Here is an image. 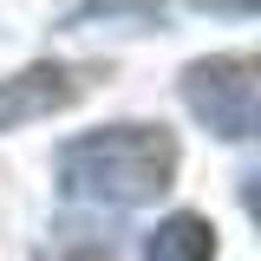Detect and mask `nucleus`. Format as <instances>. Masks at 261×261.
Returning a JSON list of instances; mask_svg holds the SVG:
<instances>
[{
	"label": "nucleus",
	"mask_w": 261,
	"mask_h": 261,
	"mask_svg": "<svg viewBox=\"0 0 261 261\" xmlns=\"http://www.w3.org/2000/svg\"><path fill=\"white\" fill-rule=\"evenodd\" d=\"M176 176V137L163 124H105L59 150V190L98 209H144Z\"/></svg>",
	"instance_id": "1"
},
{
	"label": "nucleus",
	"mask_w": 261,
	"mask_h": 261,
	"mask_svg": "<svg viewBox=\"0 0 261 261\" xmlns=\"http://www.w3.org/2000/svg\"><path fill=\"white\" fill-rule=\"evenodd\" d=\"M176 92L190 105L202 130H216L222 144H255L261 137V53H209L190 59Z\"/></svg>",
	"instance_id": "2"
},
{
	"label": "nucleus",
	"mask_w": 261,
	"mask_h": 261,
	"mask_svg": "<svg viewBox=\"0 0 261 261\" xmlns=\"http://www.w3.org/2000/svg\"><path fill=\"white\" fill-rule=\"evenodd\" d=\"M85 98V72L79 65H59V59H39V65H20L0 79V130H20V124H39L65 105Z\"/></svg>",
	"instance_id": "3"
},
{
	"label": "nucleus",
	"mask_w": 261,
	"mask_h": 261,
	"mask_svg": "<svg viewBox=\"0 0 261 261\" xmlns=\"http://www.w3.org/2000/svg\"><path fill=\"white\" fill-rule=\"evenodd\" d=\"M144 261H216V228L202 222L196 209L183 216H163L144 242Z\"/></svg>",
	"instance_id": "4"
},
{
	"label": "nucleus",
	"mask_w": 261,
	"mask_h": 261,
	"mask_svg": "<svg viewBox=\"0 0 261 261\" xmlns=\"http://www.w3.org/2000/svg\"><path fill=\"white\" fill-rule=\"evenodd\" d=\"M242 209L255 216V228H261V170H248L242 176Z\"/></svg>",
	"instance_id": "5"
},
{
	"label": "nucleus",
	"mask_w": 261,
	"mask_h": 261,
	"mask_svg": "<svg viewBox=\"0 0 261 261\" xmlns=\"http://www.w3.org/2000/svg\"><path fill=\"white\" fill-rule=\"evenodd\" d=\"M72 261H105V255H72Z\"/></svg>",
	"instance_id": "6"
}]
</instances>
